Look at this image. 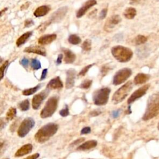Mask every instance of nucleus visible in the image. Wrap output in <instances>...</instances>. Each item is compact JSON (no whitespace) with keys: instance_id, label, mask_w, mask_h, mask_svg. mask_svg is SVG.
<instances>
[{"instance_id":"obj_1","label":"nucleus","mask_w":159,"mask_h":159,"mask_svg":"<svg viewBox=\"0 0 159 159\" xmlns=\"http://www.w3.org/2000/svg\"><path fill=\"white\" fill-rule=\"evenodd\" d=\"M58 126L55 123H48L42 127L35 135V139L39 143L47 141L57 132Z\"/></svg>"},{"instance_id":"obj_2","label":"nucleus","mask_w":159,"mask_h":159,"mask_svg":"<svg viewBox=\"0 0 159 159\" xmlns=\"http://www.w3.org/2000/svg\"><path fill=\"white\" fill-rule=\"evenodd\" d=\"M159 114V94H153L148 99L145 112L142 117L143 120H149Z\"/></svg>"},{"instance_id":"obj_3","label":"nucleus","mask_w":159,"mask_h":159,"mask_svg":"<svg viewBox=\"0 0 159 159\" xmlns=\"http://www.w3.org/2000/svg\"><path fill=\"white\" fill-rule=\"evenodd\" d=\"M112 56L120 63H126L130 60L133 56V52L129 48L117 45L111 48Z\"/></svg>"},{"instance_id":"obj_4","label":"nucleus","mask_w":159,"mask_h":159,"mask_svg":"<svg viewBox=\"0 0 159 159\" xmlns=\"http://www.w3.org/2000/svg\"><path fill=\"white\" fill-rule=\"evenodd\" d=\"M133 88V83L129 81L119 88L113 94L112 101L114 104H118L122 102L129 94Z\"/></svg>"},{"instance_id":"obj_5","label":"nucleus","mask_w":159,"mask_h":159,"mask_svg":"<svg viewBox=\"0 0 159 159\" xmlns=\"http://www.w3.org/2000/svg\"><path fill=\"white\" fill-rule=\"evenodd\" d=\"M58 101V98L57 96L50 98L40 112V117L42 118H47L52 116L57 108Z\"/></svg>"},{"instance_id":"obj_6","label":"nucleus","mask_w":159,"mask_h":159,"mask_svg":"<svg viewBox=\"0 0 159 159\" xmlns=\"http://www.w3.org/2000/svg\"><path fill=\"white\" fill-rule=\"evenodd\" d=\"M111 89L109 88H102L96 91L93 96L94 104L97 106L105 105L109 99Z\"/></svg>"},{"instance_id":"obj_7","label":"nucleus","mask_w":159,"mask_h":159,"mask_svg":"<svg viewBox=\"0 0 159 159\" xmlns=\"http://www.w3.org/2000/svg\"><path fill=\"white\" fill-rule=\"evenodd\" d=\"M132 70L129 68H124L116 72L113 78V84L119 85L124 83L132 75Z\"/></svg>"},{"instance_id":"obj_8","label":"nucleus","mask_w":159,"mask_h":159,"mask_svg":"<svg viewBox=\"0 0 159 159\" xmlns=\"http://www.w3.org/2000/svg\"><path fill=\"white\" fill-rule=\"evenodd\" d=\"M35 125V121L31 117H27L22 120L17 130V134L20 137H25Z\"/></svg>"},{"instance_id":"obj_9","label":"nucleus","mask_w":159,"mask_h":159,"mask_svg":"<svg viewBox=\"0 0 159 159\" xmlns=\"http://www.w3.org/2000/svg\"><path fill=\"white\" fill-rule=\"evenodd\" d=\"M49 93V89H46L42 91H41L40 93L35 94L32 101V105L34 109H38L40 107V104L43 102V101L47 98Z\"/></svg>"},{"instance_id":"obj_10","label":"nucleus","mask_w":159,"mask_h":159,"mask_svg":"<svg viewBox=\"0 0 159 159\" xmlns=\"http://www.w3.org/2000/svg\"><path fill=\"white\" fill-rule=\"evenodd\" d=\"M149 87H150V84H145L144 86L139 88L137 90H135L128 99L127 103L129 104H131L133 102H134L135 101H136L137 99L142 97L143 95H145L146 94Z\"/></svg>"},{"instance_id":"obj_11","label":"nucleus","mask_w":159,"mask_h":159,"mask_svg":"<svg viewBox=\"0 0 159 159\" xmlns=\"http://www.w3.org/2000/svg\"><path fill=\"white\" fill-rule=\"evenodd\" d=\"M120 21H121V17H120V16L113 15L107 20L104 26V29L106 32H110L114 29V27L118 24L120 22Z\"/></svg>"},{"instance_id":"obj_12","label":"nucleus","mask_w":159,"mask_h":159,"mask_svg":"<svg viewBox=\"0 0 159 159\" xmlns=\"http://www.w3.org/2000/svg\"><path fill=\"white\" fill-rule=\"evenodd\" d=\"M68 11L67 7H61L55 11L49 19L51 22H60L65 16Z\"/></svg>"},{"instance_id":"obj_13","label":"nucleus","mask_w":159,"mask_h":159,"mask_svg":"<svg viewBox=\"0 0 159 159\" xmlns=\"http://www.w3.org/2000/svg\"><path fill=\"white\" fill-rule=\"evenodd\" d=\"M76 76V71L74 69H69L66 71V78L65 87L66 89L71 88L75 84V79Z\"/></svg>"},{"instance_id":"obj_14","label":"nucleus","mask_w":159,"mask_h":159,"mask_svg":"<svg viewBox=\"0 0 159 159\" xmlns=\"http://www.w3.org/2000/svg\"><path fill=\"white\" fill-rule=\"evenodd\" d=\"M97 3L96 0H88L87 1L85 4L77 11L76 12V17L78 18L81 17L84 14L87 12V11L90 9L93 6L96 5Z\"/></svg>"},{"instance_id":"obj_15","label":"nucleus","mask_w":159,"mask_h":159,"mask_svg":"<svg viewBox=\"0 0 159 159\" xmlns=\"http://www.w3.org/2000/svg\"><path fill=\"white\" fill-rule=\"evenodd\" d=\"M63 86V83L61 81L59 76H57L53 79H52L47 85V88L48 89H55L62 88Z\"/></svg>"},{"instance_id":"obj_16","label":"nucleus","mask_w":159,"mask_h":159,"mask_svg":"<svg viewBox=\"0 0 159 159\" xmlns=\"http://www.w3.org/2000/svg\"><path fill=\"white\" fill-rule=\"evenodd\" d=\"M56 39H57V35L55 34H47V35H44L43 36H41L38 39V43L40 45H47V44H49V43H52Z\"/></svg>"},{"instance_id":"obj_17","label":"nucleus","mask_w":159,"mask_h":159,"mask_svg":"<svg viewBox=\"0 0 159 159\" xmlns=\"http://www.w3.org/2000/svg\"><path fill=\"white\" fill-rule=\"evenodd\" d=\"M24 52L26 53H36L38 55H40L42 56L46 55V51L45 49L42 47L39 46H30L27 47L24 50Z\"/></svg>"},{"instance_id":"obj_18","label":"nucleus","mask_w":159,"mask_h":159,"mask_svg":"<svg viewBox=\"0 0 159 159\" xmlns=\"http://www.w3.org/2000/svg\"><path fill=\"white\" fill-rule=\"evenodd\" d=\"M61 50L65 54V58H64V61L66 63H73L75 59H76V55L75 54L71 51L68 48H62Z\"/></svg>"},{"instance_id":"obj_19","label":"nucleus","mask_w":159,"mask_h":159,"mask_svg":"<svg viewBox=\"0 0 159 159\" xmlns=\"http://www.w3.org/2000/svg\"><path fill=\"white\" fill-rule=\"evenodd\" d=\"M150 76L148 74L139 73L135 76L134 79V83L136 85L143 84L148 81V80L150 79Z\"/></svg>"},{"instance_id":"obj_20","label":"nucleus","mask_w":159,"mask_h":159,"mask_svg":"<svg viewBox=\"0 0 159 159\" xmlns=\"http://www.w3.org/2000/svg\"><path fill=\"white\" fill-rule=\"evenodd\" d=\"M32 150V145L30 143H27L21 147L15 153V157H22L30 153Z\"/></svg>"},{"instance_id":"obj_21","label":"nucleus","mask_w":159,"mask_h":159,"mask_svg":"<svg viewBox=\"0 0 159 159\" xmlns=\"http://www.w3.org/2000/svg\"><path fill=\"white\" fill-rule=\"evenodd\" d=\"M50 7L48 6H41L38 7L34 12V15L36 17H42L48 14L50 11Z\"/></svg>"},{"instance_id":"obj_22","label":"nucleus","mask_w":159,"mask_h":159,"mask_svg":"<svg viewBox=\"0 0 159 159\" xmlns=\"http://www.w3.org/2000/svg\"><path fill=\"white\" fill-rule=\"evenodd\" d=\"M98 143L96 140H88L84 143L81 144L80 145L77 149L79 150H89L91 148H93L95 147L97 145Z\"/></svg>"},{"instance_id":"obj_23","label":"nucleus","mask_w":159,"mask_h":159,"mask_svg":"<svg viewBox=\"0 0 159 159\" xmlns=\"http://www.w3.org/2000/svg\"><path fill=\"white\" fill-rule=\"evenodd\" d=\"M32 35V31H29V32H27L24 33L21 36H20L16 41L17 46L20 47L22 45H23L24 43H25L26 42V41L31 37Z\"/></svg>"},{"instance_id":"obj_24","label":"nucleus","mask_w":159,"mask_h":159,"mask_svg":"<svg viewBox=\"0 0 159 159\" xmlns=\"http://www.w3.org/2000/svg\"><path fill=\"white\" fill-rule=\"evenodd\" d=\"M137 14V11L134 7H127L124 12V17L127 19H132Z\"/></svg>"},{"instance_id":"obj_25","label":"nucleus","mask_w":159,"mask_h":159,"mask_svg":"<svg viewBox=\"0 0 159 159\" xmlns=\"http://www.w3.org/2000/svg\"><path fill=\"white\" fill-rule=\"evenodd\" d=\"M68 40L69 43H70L71 44H73V45H78V44L80 43L81 42V38L75 34L70 35L68 37Z\"/></svg>"},{"instance_id":"obj_26","label":"nucleus","mask_w":159,"mask_h":159,"mask_svg":"<svg viewBox=\"0 0 159 159\" xmlns=\"http://www.w3.org/2000/svg\"><path fill=\"white\" fill-rule=\"evenodd\" d=\"M147 41V37L142 35H139L134 39V43L136 45H140L145 43Z\"/></svg>"},{"instance_id":"obj_27","label":"nucleus","mask_w":159,"mask_h":159,"mask_svg":"<svg viewBox=\"0 0 159 159\" xmlns=\"http://www.w3.org/2000/svg\"><path fill=\"white\" fill-rule=\"evenodd\" d=\"M40 86H41V84H38L34 88L26 89L22 91V94L24 96H30L31 94H33L34 93H35V92H37L39 90V89L40 88Z\"/></svg>"},{"instance_id":"obj_28","label":"nucleus","mask_w":159,"mask_h":159,"mask_svg":"<svg viewBox=\"0 0 159 159\" xmlns=\"http://www.w3.org/2000/svg\"><path fill=\"white\" fill-rule=\"evenodd\" d=\"M81 48L84 52H89L91 49V40L86 39L81 45Z\"/></svg>"},{"instance_id":"obj_29","label":"nucleus","mask_w":159,"mask_h":159,"mask_svg":"<svg viewBox=\"0 0 159 159\" xmlns=\"http://www.w3.org/2000/svg\"><path fill=\"white\" fill-rule=\"evenodd\" d=\"M19 108L20 109L21 111H27L29 107H30V102L29 101L28 99H25L23 101H22L19 105Z\"/></svg>"},{"instance_id":"obj_30","label":"nucleus","mask_w":159,"mask_h":159,"mask_svg":"<svg viewBox=\"0 0 159 159\" xmlns=\"http://www.w3.org/2000/svg\"><path fill=\"white\" fill-rule=\"evenodd\" d=\"M16 114V109L14 107L10 108L6 113V119L12 120L14 118Z\"/></svg>"},{"instance_id":"obj_31","label":"nucleus","mask_w":159,"mask_h":159,"mask_svg":"<svg viewBox=\"0 0 159 159\" xmlns=\"http://www.w3.org/2000/svg\"><path fill=\"white\" fill-rule=\"evenodd\" d=\"M30 66L34 70H39L41 68V63L39 60L36 58H32L30 61Z\"/></svg>"},{"instance_id":"obj_32","label":"nucleus","mask_w":159,"mask_h":159,"mask_svg":"<svg viewBox=\"0 0 159 159\" xmlns=\"http://www.w3.org/2000/svg\"><path fill=\"white\" fill-rule=\"evenodd\" d=\"M92 82L93 81L91 80H85L81 83V84L80 85L79 87L82 89H88L91 86Z\"/></svg>"},{"instance_id":"obj_33","label":"nucleus","mask_w":159,"mask_h":159,"mask_svg":"<svg viewBox=\"0 0 159 159\" xmlns=\"http://www.w3.org/2000/svg\"><path fill=\"white\" fill-rule=\"evenodd\" d=\"M51 21L50 20L46 21V22H44L43 23H42V24H40L38 28H37V30L39 31V32H43L45 29L46 28L51 24Z\"/></svg>"},{"instance_id":"obj_34","label":"nucleus","mask_w":159,"mask_h":159,"mask_svg":"<svg viewBox=\"0 0 159 159\" xmlns=\"http://www.w3.org/2000/svg\"><path fill=\"white\" fill-rule=\"evenodd\" d=\"M94 65V64H90V65H87L86 66L84 67L81 71L80 72L78 73V76H83L86 75V73L88 72V71L89 70V69L90 68H91Z\"/></svg>"},{"instance_id":"obj_35","label":"nucleus","mask_w":159,"mask_h":159,"mask_svg":"<svg viewBox=\"0 0 159 159\" xmlns=\"http://www.w3.org/2000/svg\"><path fill=\"white\" fill-rule=\"evenodd\" d=\"M9 62L8 61H4V63L1 65V66L0 67V69H1V80H2L4 77V71H5V69L6 68V67L7 66V65H8Z\"/></svg>"},{"instance_id":"obj_36","label":"nucleus","mask_w":159,"mask_h":159,"mask_svg":"<svg viewBox=\"0 0 159 159\" xmlns=\"http://www.w3.org/2000/svg\"><path fill=\"white\" fill-rule=\"evenodd\" d=\"M60 116H61L62 117H66L67 116L69 115V109L67 106H65V108L62 109L60 111Z\"/></svg>"},{"instance_id":"obj_37","label":"nucleus","mask_w":159,"mask_h":159,"mask_svg":"<svg viewBox=\"0 0 159 159\" xmlns=\"http://www.w3.org/2000/svg\"><path fill=\"white\" fill-rule=\"evenodd\" d=\"M29 60L28 58H25V57L23 58L20 60V64L23 67H24V68H27V67L28 66V65H29Z\"/></svg>"},{"instance_id":"obj_38","label":"nucleus","mask_w":159,"mask_h":159,"mask_svg":"<svg viewBox=\"0 0 159 159\" xmlns=\"http://www.w3.org/2000/svg\"><path fill=\"white\" fill-rule=\"evenodd\" d=\"M110 70V68L106 65H104V66H102V68H101V75H102V76H105L109 71V70Z\"/></svg>"},{"instance_id":"obj_39","label":"nucleus","mask_w":159,"mask_h":159,"mask_svg":"<svg viewBox=\"0 0 159 159\" xmlns=\"http://www.w3.org/2000/svg\"><path fill=\"white\" fill-rule=\"evenodd\" d=\"M107 8H104L103 9L101 12H100V14H99V18L101 19H103L106 17V15H107Z\"/></svg>"},{"instance_id":"obj_40","label":"nucleus","mask_w":159,"mask_h":159,"mask_svg":"<svg viewBox=\"0 0 159 159\" xmlns=\"http://www.w3.org/2000/svg\"><path fill=\"white\" fill-rule=\"evenodd\" d=\"M34 25V21L32 19H27L24 22V27H29Z\"/></svg>"},{"instance_id":"obj_41","label":"nucleus","mask_w":159,"mask_h":159,"mask_svg":"<svg viewBox=\"0 0 159 159\" xmlns=\"http://www.w3.org/2000/svg\"><path fill=\"white\" fill-rule=\"evenodd\" d=\"M91 132V128L89 127H86L81 129V134H87Z\"/></svg>"},{"instance_id":"obj_42","label":"nucleus","mask_w":159,"mask_h":159,"mask_svg":"<svg viewBox=\"0 0 159 159\" xmlns=\"http://www.w3.org/2000/svg\"><path fill=\"white\" fill-rule=\"evenodd\" d=\"M47 71L48 70L47 68H45L43 70L42 72V75H41V78H40V80H43L46 78L47 74Z\"/></svg>"},{"instance_id":"obj_43","label":"nucleus","mask_w":159,"mask_h":159,"mask_svg":"<svg viewBox=\"0 0 159 159\" xmlns=\"http://www.w3.org/2000/svg\"><path fill=\"white\" fill-rule=\"evenodd\" d=\"M62 59H63V55L62 54H59L58 55V57H57V61H56V63H57V65L61 64Z\"/></svg>"},{"instance_id":"obj_44","label":"nucleus","mask_w":159,"mask_h":159,"mask_svg":"<svg viewBox=\"0 0 159 159\" xmlns=\"http://www.w3.org/2000/svg\"><path fill=\"white\" fill-rule=\"evenodd\" d=\"M120 114V111L119 110H116V111H113L112 112V116L114 118H116L119 116Z\"/></svg>"},{"instance_id":"obj_45","label":"nucleus","mask_w":159,"mask_h":159,"mask_svg":"<svg viewBox=\"0 0 159 159\" xmlns=\"http://www.w3.org/2000/svg\"><path fill=\"white\" fill-rule=\"evenodd\" d=\"M39 157V154L38 153H37L33 154V155H30V156H29V157H27L24 159H37Z\"/></svg>"},{"instance_id":"obj_46","label":"nucleus","mask_w":159,"mask_h":159,"mask_svg":"<svg viewBox=\"0 0 159 159\" xmlns=\"http://www.w3.org/2000/svg\"><path fill=\"white\" fill-rule=\"evenodd\" d=\"M84 138L78 139H77L76 141H75L73 143H72L71 144H72V145H77V144H79L80 143H81V142H82L83 141H84Z\"/></svg>"},{"instance_id":"obj_47","label":"nucleus","mask_w":159,"mask_h":159,"mask_svg":"<svg viewBox=\"0 0 159 159\" xmlns=\"http://www.w3.org/2000/svg\"><path fill=\"white\" fill-rule=\"evenodd\" d=\"M29 6V2H25V4H24L21 7H20V9L21 10H24V9H26Z\"/></svg>"},{"instance_id":"obj_48","label":"nucleus","mask_w":159,"mask_h":159,"mask_svg":"<svg viewBox=\"0 0 159 159\" xmlns=\"http://www.w3.org/2000/svg\"><path fill=\"white\" fill-rule=\"evenodd\" d=\"M130 2L132 4H137L142 1L143 0H130Z\"/></svg>"},{"instance_id":"obj_49","label":"nucleus","mask_w":159,"mask_h":159,"mask_svg":"<svg viewBox=\"0 0 159 159\" xmlns=\"http://www.w3.org/2000/svg\"><path fill=\"white\" fill-rule=\"evenodd\" d=\"M7 8H4L1 11V16H2L3 13H4V12H6V11H7Z\"/></svg>"},{"instance_id":"obj_50","label":"nucleus","mask_w":159,"mask_h":159,"mask_svg":"<svg viewBox=\"0 0 159 159\" xmlns=\"http://www.w3.org/2000/svg\"><path fill=\"white\" fill-rule=\"evenodd\" d=\"M158 127V129L159 130V122H158V127Z\"/></svg>"},{"instance_id":"obj_51","label":"nucleus","mask_w":159,"mask_h":159,"mask_svg":"<svg viewBox=\"0 0 159 159\" xmlns=\"http://www.w3.org/2000/svg\"><path fill=\"white\" fill-rule=\"evenodd\" d=\"M89 159H91V158H89Z\"/></svg>"}]
</instances>
